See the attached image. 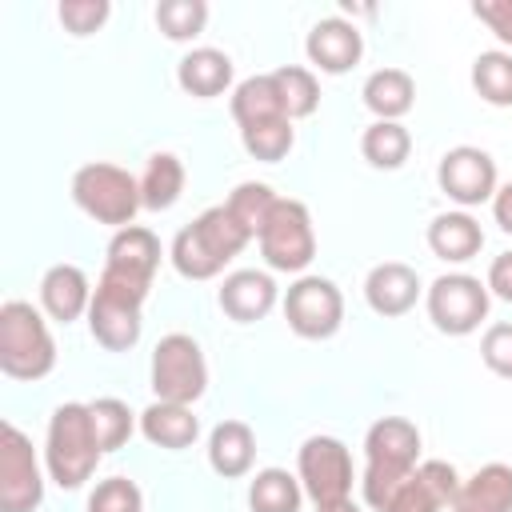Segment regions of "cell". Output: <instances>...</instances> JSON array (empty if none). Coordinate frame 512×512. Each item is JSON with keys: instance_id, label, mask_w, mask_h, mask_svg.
Here are the masks:
<instances>
[{"instance_id": "cell-1", "label": "cell", "mask_w": 512, "mask_h": 512, "mask_svg": "<svg viewBox=\"0 0 512 512\" xmlns=\"http://www.w3.org/2000/svg\"><path fill=\"white\" fill-rule=\"evenodd\" d=\"M364 500L376 512H388L392 500L400 496V488L408 484V476L416 472L420 460V428L408 416H380L368 436H364Z\"/></svg>"}, {"instance_id": "cell-2", "label": "cell", "mask_w": 512, "mask_h": 512, "mask_svg": "<svg viewBox=\"0 0 512 512\" xmlns=\"http://www.w3.org/2000/svg\"><path fill=\"white\" fill-rule=\"evenodd\" d=\"M248 228L228 212V204L204 208L192 224H184L172 240V268L184 280H212L224 272L228 260H236L248 244Z\"/></svg>"}, {"instance_id": "cell-3", "label": "cell", "mask_w": 512, "mask_h": 512, "mask_svg": "<svg viewBox=\"0 0 512 512\" xmlns=\"http://www.w3.org/2000/svg\"><path fill=\"white\" fill-rule=\"evenodd\" d=\"M148 280H136L128 272L104 268L92 292V308H88V332L100 348L108 352H128L136 348L140 332H144V300H148Z\"/></svg>"}, {"instance_id": "cell-4", "label": "cell", "mask_w": 512, "mask_h": 512, "mask_svg": "<svg viewBox=\"0 0 512 512\" xmlns=\"http://www.w3.org/2000/svg\"><path fill=\"white\" fill-rule=\"evenodd\" d=\"M100 440H96V428H92V412L88 404H60L48 420V440H44V464H48V476L76 492L92 480L96 464H100Z\"/></svg>"}, {"instance_id": "cell-5", "label": "cell", "mask_w": 512, "mask_h": 512, "mask_svg": "<svg viewBox=\"0 0 512 512\" xmlns=\"http://www.w3.org/2000/svg\"><path fill=\"white\" fill-rule=\"evenodd\" d=\"M56 368V340L48 320L28 300L0 304V372L12 380H44Z\"/></svg>"}, {"instance_id": "cell-6", "label": "cell", "mask_w": 512, "mask_h": 512, "mask_svg": "<svg viewBox=\"0 0 512 512\" xmlns=\"http://www.w3.org/2000/svg\"><path fill=\"white\" fill-rule=\"evenodd\" d=\"M72 200L84 216H92L96 224H108V228H128L136 220V212L144 208L140 200V180L120 168V164H108V160H92L84 168H76L72 176Z\"/></svg>"}, {"instance_id": "cell-7", "label": "cell", "mask_w": 512, "mask_h": 512, "mask_svg": "<svg viewBox=\"0 0 512 512\" xmlns=\"http://www.w3.org/2000/svg\"><path fill=\"white\" fill-rule=\"evenodd\" d=\"M152 392L168 404H196L208 392V364L192 336L168 332L152 348Z\"/></svg>"}, {"instance_id": "cell-8", "label": "cell", "mask_w": 512, "mask_h": 512, "mask_svg": "<svg viewBox=\"0 0 512 512\" xmlns=\"http://www.w3.org/2000/svg\"><path fill=\"white\" fill-rule=\"evenodd\" d=\"M260 240V256L272 272H304L316 256V232H312V216L304 200L280 196Z\"/></svg>"}, {"instance_id": "cell-9", "label": "cell", "mask_w": 512, "mask_h": 512, "mask_svg": "<svg viewBox=\"0 0 512 512\" xmlns=\"http://www.w3.org/2000/svg\"><path fill=\"white\" fill-rule=\"evenodd\" d=\"M492 292L468 272H444L428 288V320L444 336H468L488 320Z\"/></svg>"}, {"instance_id": "cell-10", "label": "cell", "mask_w": 512, "mask_h": 512, "mask_svg": "<svg viewBox=\"0 0 512 512\" xmlns=\"http://www.w3.org/2000/svg\"><path fill=\"white\" fill-rule=\"evenodd\" d=\"M44 500V476L32 440L4 420L0 424V512H36Z\"/></svg>"}, {"instance_id": "cell-11", "label": "cell", "mask_w": 512, "mask_h": 512, "mask_svg": "<svg viewBox=\"0 0 512 512\" xmlns=\"http://www.w3.org/2000/svg\"><path fill=\"white\" fill-rule=\"evenodd\" d=\"M284 320L304 340H328L344 324V296L328 276H300L284 292Z\"/></svg>"}, {"instance_id": "cell-12", "label": "cell", "mask_w": 512, "mask_h": 512, "mask_svg": "<svg viewBox=\"0 0 512 512\" xmlns=\"http://www.w3.org/2000/svg\"><path fill=\"white\" fill-rule=\"evenodd\" d=\"M300 488L312 504H332L352 496V456L336 436H308L296 452Z\"/></svg>"}, {"instance_id": "cell-13", "label": "cell", "mask_w": 512, "mask_h": 512, "mask_svg": "<svg viewBox=\"0 0 512 512\" xmlns=\"http://www.w3.org/2000/svg\"><path fill=\"white\" fill-rule=\"evenodd\" d=\"M436 184L448 200H456L460 208H476L484 200L496 196V160L484 152V148H472V144H460V148H448L440 156V168H436Z\"/></svg>"}, {"instance_id": "cell-14", "label": "cell", "mask_w": 512, "mask_h": 512, "mask_svg": "<svg viewBox=\"0 0 512 512\" xmlns=\"http://www.w3.org/2000/svg\"><path fill=\"white\" fill-rule=\"evenodd\" d=\"M304 52H308V60H312L320 72L340 76V72H348L352 64H360V56H364V36H360V28H356L352 20H344V16H324V20L312 24V32H308V40H304Z\"/></svg>"}, {"instance_id": "cell-15", "label": "cell", "mask_w": 512, "mask_h": 512, "mask_svg": "<svg viewBox=\"0 0 512 512\" xmlns=\"http://www.w3.org/2000/svg\"><path fill=\"white\" fill-rule=\"evenodd\" d=\"M456 488H460V476L448 460H424L416 464V472L408 476V484L400 488L388 512H444L452 508Z\"/></svg>"}, {"instance_id": "cell-16", "label": "cell", "mask_w": 512, "mask_h": 512, "mask_svg": "<svg viewBox=\"0 0 512 512\" xmlns=\"http://www.w3.org/2000/svg\"><path fill=\"white\" fill-rule=\"evenodd\" d=\"M220 312L236 324H256L264 320L272 308H276V280L268 272H256V268H240L232 276H224L220 292Z\"/></svg>"}, {"instance_id": "cell-17", "label": "cell", "mask_w": 512, "mask_h": 512, "mask_svg": "<svg viewBox=\"0 0 512 512\" xmlns=\"http://www.w3.org/2000/svg\"><path fill=\"white\" fill-rule=\"evenodd\" d=\"M364 300H368V308H372L376 316H384V320L412 312L416 300H420V276H416V268H408V264H400V260L376 264V268L368 272V280H364Z\"/></svg>"}, {"instance_id": "cell-18", "label": "cell", "mask_w": 512, "mask_h": 512, "mask_svg": "<svg viewBox=\"0 0 512 512\" xmlns=\"http://www.w3.org/2000/svg\"><path fill=\"white\" fill-rule=\"evenodd\" d=\"M92 292H96V288L88 284L84 268H76V264H52V268L44 272V280H40V308H44L52 320L72 324V320L88 316Z\"/></svg>"}, {"instance_id": "cell-19", "label": "cell", "mask_w": 512, "mask_h": 512, "mask_svg": "<svg viewBox=\"0 0 512 512\" xmlns=\"http://www.w3.org/2000/svg\"><path fill=\"white\" fill-rule=\"evenodd\" d=\"M448 512H512V464H484L460 480Z\"/></svg>"}, {"instance_id": "cell-20", "label": "cell", "mask_w": 512, "mask_h": 512, "mask_svg": "<svg viewBox=\"0 0 512 512\" xmlns=\"http://www.w3.org/2000/svg\"><path fill=\"white\" fill-rule=\"evenodd\" d=\"M140 432L148 444L168 448V452H184L196 444L200 436V420L192 416L188 404H168V400H152L140 412Z\"/></svg>"}, {"instance_id": "cell-21", "label": "cell", "mask_w": 512, "mask_h": 512, "mask_svg": "<svg viewBox=\"0 0 512 512\" xmlns=\"http://www.w3.org/2000/svg\"><path fill=\"white\" fill-rule=\"evenodd\" d=\"M160 256H164V252H160L156 232L144 228V224H128V228H120V232L108 240V260H104V268H116V272H128V276L152 284V276H156V268H160Z\"/></svg>"}, {"instance_id": "cell-22", "label": "cell", "mask_w": 512, "mask_h": 512, "mask_svg": "<svg viewBox=\"0 0 512 512\" xmlns=\"http://www.w3.org/2000/svg\"><path fill=\"white\" fill-rule=\"evenodd\" d=\"M256 460V436L244 420H220L208 436V464L224 480H240L252 472Z\"/></svg>"}, {"instance_id": "cell-23", "label": "cell", "mask_w": 512, "mask_h": 512, "mask_svg": "<svg viewBox=\"0 0 512 512\" xmlns=\"http://www.w3.org/2000/svg\"><path fill=\"white\" fill-rule=\"evenodd\" d=\"M176 80H180V88L188 96L212 100V96L232 88V56L220 52V48H192L188 56H180Z\"/></svg>"}, {"instance_id": "cell-24", "label": "cell", "mask_w": 512, "mask_h": 512, "mask_svg": "<svg viewBox=\"0 0 512 512\" xmlns=\"http://www.w3.org/2000/svg\"><path fill=\"white\" fill-rule=\"evenodd\" d=\"M428 248L448 264H464L484 248V228L468 212H440L428 224Z\"/></svg>"}, {"instance_id": "cell-25", "label": "cell", "mask_w": 512, "mask_h": 512, "mask_svg": "<svg viewBox=\"0 0 512 512\" xmlns=\"http://www.w3.org/2000/svg\"><path fill=\"white\" fill-rule=\"evenodd\" d=\"M360 96H364V108L376 120H400L416 104V80L404 68H376L364 80Z\"/></svg>"}, {"instance_id": "cell-26", "label": "cell", "mask_w": 512, "mask_h": 512, "mask_svg": "<svg viewBox=\"0 0 512 512\" xmlns=\"http://www.w3.org/2000/svg\"><path fill=\"white\" fill-rule=\"evenodd\" d=\"M232 120H236L240 128L268 124V120H288L272 72H264V76H248V80H240V84L232 88Z\"/></svg>"}, {"instance_id": "cell-27", "label": "cell", "mask_w": 512, "mask_h": 512, "mask_svg": "<svg viewBox=\"0 0 512 512\" xmlns=\"http://www.w3.org/2000/svg\"><path fill=\"white\" fill-rule=\"evenodd\" d=\"M184 192V164L176 152H152L140 176V200L148 212H168Z\"/></svg>"}, {"instance_id": "cell-28", "label": "cell", "mask_w": 512, "mask_h": 512, "mask_svg": "<svg viewBox=\"0 0 512 512\" xmlns=\"http://www.w3.org/2000/svg\"><path fill=\"white\" fill-rule=\"evenodd\" d=\"M300 500H304L300 476H292L284 468H264L248 484V508L252 512H300Z\"/></svg>"}, {"instance_id": "cell-29", "label": "cell", "mask_w": 512, "mask_h": 512, "mask_svg": "<svg viewBox=\"0 0 512 512\" xmlns=\"http://www.w3.org/2000/svg\"><path fill=\"white\" fill-rule=\"evenodd\" d=\"M360 152H364V160H368L372 168L392 172V168H400V164L408 160L412 136H408V128H404L400 120H372V124L364 128V136H360Z\"/></svg>"}, {"instance_id": "cell-30", "label": "cell", "mask_w": 512, "mask_h": 512, "mask_svg": "<svg viewBox=\"0 0 512 512\" xmlns=\"http://www.w3.org/2000/svg\"><path fill=\"white\" fill-rule=\"evenodd\" d=\"M472 88L492 108H512V52H480L472 60Z\"/></svg>"}, {"instance_id": "cell-31", "label": "cell", "mask_w": 512, "mask_h": 512, "mask_svg": "<svg viewBox=\"0 0 512 512\" xmlns=\"http://www.w3.org/2000/svg\"><path fill=\"white\" fill-rule=\"evenodd\" d=\"M272 80H276V92H280V104H284V116H288V120H304V116L316 112V104H320V84H316V76H312L308 68L284 64V68L272 72Z\"/></svg>"}, {"instance_id": "cell-32", "label": "cell", "mask_w": 512, "mask_h": 512, "mask_svg": "<svg viewBox=\"0 0 512 512\" xmlns=\"http://www.w3.org/2000/svg\"><path fill=\"white\" fill-rule=\"evenodd\" d=\"M276 200H280V196H276L264 180H244V184L232 188V196H228L224 204H228V212L248 228V236H260L264 224H268V216H272V208H276Z\"/></svg>"}, {"instance_id": "cell-33", "label": "cell", "mask_w": 512, "mask_h": 512, "mask_svg": "<svg viewBox=\"0 0 512 512\" xmlns=\"http://www.w3.org/2000/svg\"><path fill=\"white\" fill-rule=\"evenodd\" d=\"M92 412V428H96V440H100V452H116L128 444V436L136 432V416L128 412L124 400L116 396H100L88 404Z\"/></svg>"}, {"instance_id": "cell-34", "label": "cell", "mask_w": 512, "mask_h": 512, "mask_svg": "<svg viewBox=\"0 0 512 512\" xmlns=\"http://www.w3.org/2000/svg\"><path fill=\"white\" fill-rule=\"evenodd\" d=\"M240 144L252 160H264V164H276L292 152L296 144V128L292 120H268V124H252V128H240Z\"/></svg>"}, {"instance_id": "cell-35", "label": "cell", "mask_w": 512, "mask_h": 512, "mask_svg": "<svg viewBox=\"0 0 512 512\" xmlns=\"http://www.w3.org/2000/svg\"><path fill=\"white\" fill-rule=\"evenodd\" d=\"M156 24L168 40H192L208 24V4L204 0H164V4H156Z\"/></svg>"}, {"instance_id": "cell-36", "label": "cell", "mask_w": 512, "mask_h": 512, "mask_svg": "<svg viewBox=\"0 0 512 512\" xmlns=\"http://www.w3.org/2000/svg\"><path fill=\"white\" fill-rule=\"evenodd\" d=\"M88 512H144V496L128 476H108L92 488Z\"/></svg>"}, {"instance_id": "cell-37", "label": "cell", "mask_w": 512, "mask_h": 512, "mask_svg": "<svg viewBox=\"0 0 512 512\" xmlns=\"http://www.w3.org/2000/svg\"><path fill=\"white\" fill-rule=\"evenodd\" d=\"M108 0H64L60 8H56V16H60V24L72 32V36H88V32H96L104 20H108Z\"/></svg>"}, {"instance_id": "cell-38", "label": "cell", "mask_w": 512, "mask_h": 512, "mask_svg": "<svg viewBox=\"0 0 512 512\" xmlns=\"http://www.w3.org/2000/svg\"><path fill=\"white\" fill-rule=\"evenodd\" d=\"M480 360H484L496 376L512 380V324H508V320L488 324V332H484V340H480Z\"/></svg>"}, {"instance_id": "cell-39", "label": "cell", "mask_w": 512, "mask_h": 512, "mask_svg": "<svg viewBox=\"0 0 512 512\" xmlns=\"http://www.w3.org/2000/svg\"><path fill=\"white\" fill-rule=\"evenodd\" d=\"M472 16L480 24H488V32L500 44H512V0H476L472 4Z\"/></svg>"}, {"instance_id": "cell-40", "label": "cell", "mask_w": 512, "mask_h": 512, "mask_svg": "<svg viewBox=\"0 0 512 512\" xmlns=\"http://www.w3.org/2000/svg\"><path fill=\"white\" fill-rule=\"evenodd\" d=\"M488 292L492 296H500V300H508L512 304V248L508 252H500L496 260H492V268H488Z\"/></svg>"}, {"instance_id": "cell-41", "label": "cell", "mask_w": 512, "mask_h": 512, "mask_svg": "<svg viewBox=\"0 0 512 512\" xmlns=\"http://www.w3.org/2000/svg\"><path fill=\"white\" fill-rule=\"evenodd\" d=\"M492 216H496L500 232H508V236H512V180L496 188V196H492Z\"/></svg>"}, {"instance_id": "cell-42", "label": "cell", "mask_w": 512, "mask_h": 512, "mask_svg": "<svg viewBox=\"0 0 512 512\" xmlns=\"http://www.w3.org/2000/svg\"><path fill=\"white\" fill-rule=\"evenodd\" d=\"M316 512H360L356 504H352V496L348 500H332V504H316Z\"/></svg>"}]
</instances>
